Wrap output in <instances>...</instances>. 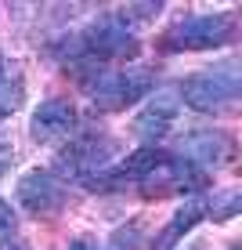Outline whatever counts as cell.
Masks as SVG:
<instances>
[{
  "label": "cell",
  "instance_id": "cell-5",
  "mask_svg": "<svg viewBox=\"0 0 242 250\" xmlns=\"http://www.w3.org/2000/svg\"><path fill=\"white\" fill-rule=\"evenodd\" d=\"M15 196H19L22 210L33 214V218H47V214H55V210L65 207V185L55 178V170H44V167L25 170L19 178Z\"/></svg>",
  "mask_w": 242,
  "mask_h": 250
},
{
  "label": "cell",
  "instance_id": "cell-3",
  "mask_svg": "<svg viewBox=\"0 0 242 250\" xmlns=\"http://www.w3.org/2000/svg\"><path fill=\"white\" fill-rule=\"evenodd\" d=\"M119 156V142L101 131H87V134H76L73 142L58 152V170L73 182L87 185L91 178H98L101 170L109 167V160Z\"/></svg>",
  "mask_w": 242,
  "mask_h": 250
},
{
  "label": "cell",
  "instance_id": "cell-9",
  "mask_svg": "<svg viewBox=\"0 0 242 250\" xmlns=\"http://www.w3.org/2000/svg\"><path fill=\"white\" fill-rule=\"evenodd\" d=\"M203 218H206V200H203V196H192V200H185L174 214H170L167 229L155 236L152 250H174V247H177L181 239H185L188 232H192L199 221H203Z\"/></svg>",
  "mask_w": 242,
  "mask_h": 250
},
{
  "label": "cell",
  "instance_id": "cell-13",
  "mask_svg": "<svg viewBox=\"0 0 242 250\" xmlns=\"http://www.w3.org/2000/svg\"><path fill=\"white\" fill-rule=\"evenodd\" d=\"M11 163H15V145L11 142H0V178L11 170Z\"/></svg>",
  "mask_w": 242,
  "mask_h": 250
},
{
  "label": "cell",
  "instance_id": "cell-8",
  "mask_svg": "<svg viewBox=\"0 0 242 250\" xmlns=\"http://www.w3.org/2000/svg\"><path fill=\"white\" fill-rule=\"evenodd\" d=\"M177 152L188 167H221L231 156V142L221 131H192L177 142Z\"/></svg>",
  "mask_w": 242,
  "mask_h": 250
},
{
  "label": "cell",
  "instance_id": "cell-2",
  "mask_svg": "<svg viewBox=\"0 0 242 250\" xmlns=\"http://www.w3.org/2000/svg\"><path fill=\"white\" fill-rule=\"evenodd\" d=\"M73 55H83V58H98L109 62V58H123V55H134L137 51V40H134V22L127 19V11H105L101 19H94L83 33L73 37Z\"/></svg>",
  "mask_w": 242,
  "mask_h": 250
},
{
  "label": "cell",
  "instance_id": "cell-14",
  "mask_svg": "<svg viewBox=\"0 0 242 250\" xmlns=\"http://www.w3.org/2000/svg\"><path fill=\"white\" fill-rule=\"evenodd\" d=\"M69 250H98V243H91V239H76V243H69Z\"/></svg>",
  "mask_w": 242,
  "mask_h": 250
},
{
  "label": "cell",
  "instance_id": "cell-11",
  "mask_svg": "<svg viewBox=\"0 0 242 250\" xmlns=\"http://www.w3.org/2000/svg\"><path fill=\"white\" fill-rule=\"evenodd\" d=\"M206 210H210L213 221L235 218V214L242 210V192L239 188H221V192H213V200H206Z\"/></svg>",
  "mask_w": 242,
  "mask_h": 250
},
{
  "label": "cell",
  "instance_id": "cell-15",
  "mask_svg": "<svg viewBox=\"0 0 242 250\" xmlns=\"http://www.w3.org/2000/svg\"><path fill=\"white\" fill-rule=\"evenodd\" d=\"M7 250H33V247H29V239H15V243L7 247Z\"/></svg>",
  "mask_w": 242,
  "mask_h": 250
},
{
  "label": "cell",
  "instance_id": "cell-10",
  "mask_svg": "<svg viewBox=\"0 0 242 250\" xmlns=\"http://www.w3.org/2000/svg\"><path fill=\"white\" fill-rule=\"evenodd\" d=\"M22 94H25V83H22L19 62L0 55V116H11L22 105Z\"/></svg>",
  "mask_w": 242,
  "mask_h": 250
},
{
  "label": "cell",
  "instance_id": "cell-1",
  "mask_svg": "<svg viewBox=\"0 0 242 250\" xmlns=\"http://www.w3.org/2000/svg\"><path fill=\"white\" fill-rule=\"evenodd\" d=\"M239 91H242L239 62H221L203 69V73L185 76L177 94H181V105L195 109V113H224L239 102Z\"/></svg>",
  "mask_w": 242,
  "mask_h": 250
},
{
  "label": "cell",
  "instance_id": "cell-12",
  "mask_svg": "<svg viewBox=\"0 0 242 250\" xmlns=\"http://www.w3.org/2000/svg\"><path fill=\"white\" fill-rule=\"evenodd\" d=\"M11 232H15V210L7 200H0V247L11 239Z\"/></svg>",
  "mask_w": 242,
  "mask_h": 250
},
{
  "label": "cell",
  "instance_id": "cell-6",
  "mask_svg": "<svg viewBox=\"0 0 242 250\" xmlns=\"http://www.w3.org/2000/svg\"><path fill=\"white\" fill-rule=\"evenodd\" d=\"M181 113V94L174 87H159L149 94V102L141 105V113L134 116L130 131L141 138V142H155V138H163L174 127V120Z\"/></svg>",
  "mask_w": 242,
  "mask_h": 250
},
{
  "label": "cell",
  "instance_id": "cell-7",
  "mask_svg": "<svg viewBox=\"0 0 242 250\" xmlns=\"http://www.w3.org/2000/svg\"><path fill=\"white\" fill-rule=\"evenodd\" d=\"M76 131V105L69 98H47L29 116V138L40 145H51L58 138H69Z\"/></svg>",
  "mask_w": 242,
  "mask_h": 250
},
{
  "label": "cell",
  "instance_id": "cell-4",
  "mask_svg": "<svg viewBox=\"0 0 242 250\" xmlns=\"http://www.w3.org/2000/svg\"><path fill=\"white\" fill-rule=\"evenodd\" d=\"M235 37V22L224 11H206V15H188L170 29V44L185 47V51H210L224 47Z\"/></svg>",
  "mask_w": 242,
  "mask_h": 250
}]
</instances>
